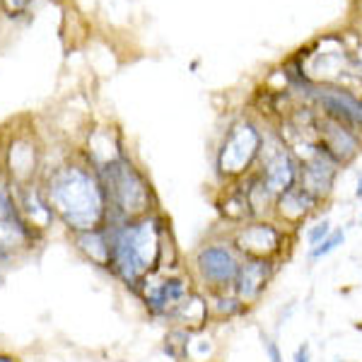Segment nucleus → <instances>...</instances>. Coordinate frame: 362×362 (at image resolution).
<instances>
[{
	"label": "nucleus",
	"instance_id": "2",
	"mask_svg": "<svg viewBox=\"0 0 362 362\" xmlns=\"http://www.w3.org/2000/svg\"><path fill=\"white\" fill-rule=\"evenodd\" d=\"M51 203L75 230H97L104 218V189L85 169L70 167L51 181Z\"/></svg>",
	"mask_w": 362,
	"mask_h": 362
},
{
	"label": "nucleus",
	"instance_id": "14",
	"mask_svg": "<svg viewBox=\"0 0 362 362\" xmlns=\"http://www.w3.org/2000/svg\"><path fill=\"white\" fill-rule=\"evenodd\" d=\"M169 317L174 321H179L186 331H201L203 326L208 324V317H210L208 300L203 295L191 293L172 314H169Z\"/></svg>",
	"mask_w": 362,
	"mask_h": 362
},
{
	"label": "nucleus",
	"instance_id": "19",
	"mask_svg": "<svg viewBox=\"0 0 362 362\" xmlns=\"http://www.w3.org/2000/svg\"><path fill=\"white\" fill-rule=\"evenodd\" d=\"M264 350H266V362H283V353H280L278 343L273 338H264Z\"/></svg>",
	"mask_w": 362,
	"mask_h": 362
},
{
	"label": "nucleus",
	"instance_id": "8",
	"mask_svg": "<svg viewBox=\"0 0 362 362\" xmlns=\"http://www.w3.org/2000/svg\"><path fill=\"white\" fill-rule=\"evenodd\" d=\"M276 268H278L276 261H271V259H244L232 293H235L244 305H254V302H259L268 290L273 276H276Z\"/></svg>",
	"mask_w": 362,
	"mask_h": 362
},
{
	"label": "nucleus",
	"instance_id": "17",
	"mask_svg": "<svg viewBox=\"0 0 362 362\" xmlns=\"http://www.w3.org/2000/svg\"><path fill=\"white\" fill-rule=\"evenodd\" d=\"M331 232H334V227H331L329 220H326V218H324V220H319L317 225H312V227L307 230V244H309V247H317V244L324 242V239L329 237Z\"/></svg>",
	"mask_w": 362,
	"mask_h": 362
},
{
	"label": "nucleus",
	"instance_id": "18",
	"mask_svg": "<svg viewBox=\"0 0 362 362\" xmlns=\"http://www.w3.org/2000/svg\"><path fill=\"white\" fill-rule=\"evenodd\" d=\"M17 244V227L8 220H0V249H10Z\"/></svg>",
	"mask_w": 362,
	"mask_h": 362
},
{
	"label": "nucleus",
	"instance_id": "7",
	"mask_svg": "<svg viewBox=\"0 0 362 362\" xmlns=\"http://www.w3.org/2000/svg\"><path fill=\"white\" fill-rule=\"evenodd\" d=\"M341 162L336 160L324 145H314V153L309 155V160L300 169V186L305 191H309L317 201L331 196L336 184V174Z\"/></svg>",
	"mask_w": 362,
	"mask_h": 362
},
{
	"label": "nucleus",
	"instance_id": "6",
	"mask_svg": "<svg viewBox=\"0 0 362 362\" xmlns=\"http://www.w3.org/2000/svg\"><path fill=\"white\" fill-rule=\"evenodd\" d=\"M261 148H264V138H261L259 128L254 124L242 121V124L232 126L218 155L220 174H225V177H239V174L249 172V167L259 157Z\"/></svg>",
	"mask_w": 362,
	"mask_h": 362
},
{
	"label": "nucleus",
	"instance_id": "11",
	"mask_svg": "<svg viewBox=\"0 0 362 362\" xmlns=\"http://www.w3.org/2000/svg\"><path fill=\"white\" fill-rule=\"evenodd\" d=\"M191 295V283L181 276H169L145 290V302L155 314H172Z\"/></svg>",
	"mask_w": 362,
	"mask_h": 362
},
{
	"label": "nucleus",
	"instance_id": "13",
	"mask_svg": "<svg viewBox=\"0 0 362 362\" xmlns=\"http://www.w3.org/2000/svg\"><path fill=\"white\" fill-rule=\"evenodd\" d=\"M321 145L336 157L338 162H350L360 150L358 138L353 136V131H348L343 124H338L334 119H326L321 124Z\"/></svg>",
	"mask_w": 362,
	"mask_h": 362
},
{
	"label": "nucleus",
	"instance_id": "4",
	"mask_svg": "<svg viewBox=\"0 0 362 362\" xmlns=\"http://www.w3.org/2000/svg\"><path fill=\"white\" fill-rule=\"evenodd\" d=\"M244 256L235 249L230 239L220 242H208L198 249L194 268L201 278V283L208 288V293H232L237 273L242 268Z\"/></svg>",
	"mask_w": 362,
	"mask_h": 362
},
{
	"label": "nucleus",
	"instance_id": "12",
	"mask_svg": "<svg viewBox=\"0 0 362 362\" xmlns=\"http://www.w3.org/2000/svg\"><path fill=\"white\" fill-rule=\"evenodd\" d=\"M319 203L321 201H317L309 191H305L297 184L295 189L285 191L283 196L276 198V210H278L280 220H285V225H290V230H295L297 225H302L309 215H312V210L317 208Z\"/></svg>",
	"mask_w": 362,
	"mask_h": 362
},
{
	"label": "nucleus",
	"instance_id": "9",
	"mask_svg": "<svg viewBox=\"0 0 362 362\" xmlns=\"http://www.w3.org/2000/svg\"><path fill=\"white\" fill-rule=\"evenodd\" d=\"M261 181H264L266 189L271 191V196L278 198V196H283L285 191L297 186V181H300V165H297L295 157L285 148H276L266 157Z\"/></svg>",
	"mask_w": 362,
	"mask_h": 362
},
{
	"label": "nucleus",
	"instance_id": "21",
	"mask_svg": "<svg viewBox=\"0 0 362 362\" xmlns=\"http://www.w3.org/2000/svg\"><path fill=\"white\" fill-rule=\"evenodd\" d=\"M5 3H8L10 10H20V8H25V5H27V0H5Z\"/></svg>",
	"mask_w": 362,
	"mask_h": 362
},
{
	"label": "nucleus",
	"instance_id": "15",
	"mask_svg": "<svg viewBox=\"0 0 362 362\" xmlns=\"http://www.w3.org/2000/svg\"><path fill=\"white\" fill-rule=\"evenodd\" d=\"M210 300H213V309L220 317L232 319V317H239V314L249 312V305H244L235 293H213Z\"/></svg>",
	"mask_w": 362,
	"mask_h": 362
},
{
	"label": "nucleus",
	"instance_id": "22",
	"mask_svg": "<svg viewBox=\"0 0 362 362\" xmlns=\"http://www.w3.org/2000/svg\"><path fill=\"white\" fill-rule=\"evenodd\" d=\"M355 196L362 198V174H360V179H358V186H355Z\"/></svg>",
	"mask_w": 362,
	"mask_h": 362
},
{
	"label": "nucleus",
	"instance_id": "5",
	"mask_svg": "<svg viewBox=\"0 0 362 362\" xmlns=\"http://www.w3.org/2000/svg\"><path fill=\"white\" fill-rule=\"evenodd\" d=\"M230 242L244 259H271L276 261L288 249V230L271 220H249L232 230Z\"/></svg>",
	"mask_w": 362,
	"mask_h": 362
},
{
	"label": "nucleus",
	"instance_id": "1",
	"mask_svg": "<svg viewBox=\"0 0 362 362\" xmlns=\"http://www.w3.org/2000/svg\"><path fill=\"white\" fill-rule=\"evenodd\" d=\"M112 266L128 285L140 283L162 259V227L155 218L133 220L114 232Z\"/></svg>",
	"mask_w": 362,
	"mask_h": 362
},
{
	"label": "nucleus",
	"instance_id": "20",
	"mask_svg": "<svg viewBox=\"0 0 362 362\" xmlns=\"http://www.w3.org/2000/svg\"><path fill=\"white\" fill-rule=\"evenodd\" d=\"M293 362H312V346L309 343H300L293 355Z\"/></svg>",
	"mask_w": 362,
	"mask_h": 362
},
{
	"label": "nucleus",
	"instance_id": "23",
	"mask_svg": "<svg viewBox=\"0 0 362 362\" xmlns=\"http://www.w3.org/2000/svg\"><path fill=\"white\" fill-rule=\"evenodd\" d=\"M0 362H5V360H0Z\"/></svg>",
	"mask_w": 362,
	"mask_h": 362
},
{
	"label": "nucleus",
	"instance_id": "16",
	"mask_svg": "<svg viewBox=\"0 0 362 362\" xmlns=\"http://www.w3.org/2000/svg\"><path fill=\"white\" fill-rule=\"evenodd\" d=\"M343 242H346V230H343V227H338V230L331 232V235L326 237L321 244L307 249V259H309V261H321V259H326V256L334 254V251H336L338 247H343Z\"/></svg>",
	"mask_w": 362,
	"mask_h": 362
},
{
	"label": "nucleus",
	"instance_id": "10",
	"mask_svg": "<svg viewBox=\"0 0 362 362\" xmlns=\"http://www.w3.org/2000/svg\"><path fill=\"white\" fill-rule=\"evenodd\" d=\"M312 97L321 104L329 119L346 126H362V102L343 90H314Z\"/></svg>",
	"mask_w": 362,
	"mask_h": 362
},
{
	"label": "nucleus",
	"instance_id": "3",
	"mask_svg": "<svg viewBox=\"0 0 362 362\" xmlns=\"http://www.w3.org/2000/svg\"><path fill=\"white\" fill-rule=\"evenodd\" d=\"M104 179H107L109 198L114 201L116 210L126 218H138L150 208V186L140 177V172L124 157L104 165Z\"/></svg>",
	"mask_w": 362,
	"mask_h": 362
}]
</instances>
